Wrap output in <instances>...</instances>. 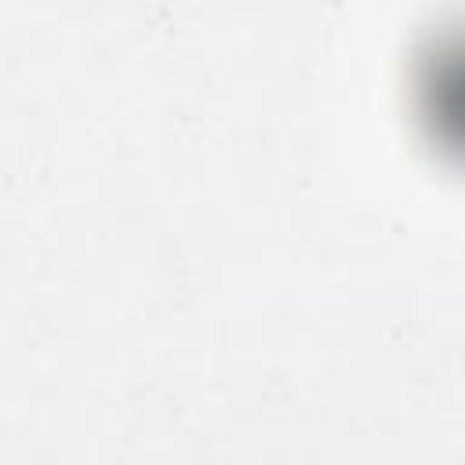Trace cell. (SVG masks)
I'll list each match as a JSON object with an SVG mask.
<instances>
[{
    "label": "cell",
    "instance_id": "6da1fadb",
    "mask_svg": "<svg viewBox=\"0 0 465 465\" xmlns=\"http://www.w3.org/2000/svg\"><path fill=\"white\" fill-rule=\"evenodd\" d=\"M418 109L436 145L465 160V29L432 40L418 65Z\"/></svg>",
    "mask_w": 465,
    "mask_h": 465
}]
</instances>
